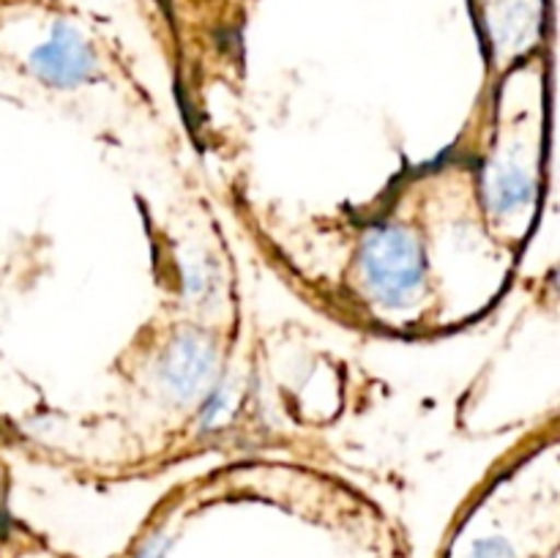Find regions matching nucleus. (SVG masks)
<instances>
[{
  "instance_id": "nucleus-1",
  "label": "nucleus",
  "mask_w": 560,
  "mask_h": 558,
  "mask_svg": "<svg viewBox=\"0 0 560 558\" xmlns=\"http://www.w3.org/2000/svg\"><path fill=\"white\" fill-rule=\"evenodd\" d=\"M361 271L372 299L386 310H408L424 293V255L413 235L397 224H377L366 233Z\"/></svg>"
},
{
  "instance_id": "nucleus-2",
  "label": "nucleus",
  "mask_w": 560,
  "mask_h": 558,
  "mask_svg": "<svg viewBox=\"0 0 560 558\" xmlns=\"http://www.w3.org/2000/svg\"><path fill=\"white\" fill-rule=\"evenodd\" d=\"M31 69L52 88H77L98 71L96 49L69 22H58L52 36L31 55Z\"/></svg>"
},
{
  "instance_id": "nucleus-3",
  "label": "nucleus",
  "mask_w": 560,
  "mask_h": 558,
  "mask_svg": "<svg viewBox=\"0 0 560 558\" xmlns=\"http://www.w3.org/2000/svg\"><path fill=\"white\" fill-rule=\"evenodd\" d=\"M219 356L211 339L200 332L184 328L167 345L162 359V381L175 399L206 397L217 377Z\"/></svg>"
},
{
  "instance_id": "nucleus-4",
  "label": "nucleus",
  "mask_w": 560,
  "mask_h": 558,
  "mask_svg": "<svg viewBox=\"0 0 560 558\" xmlns=\"http://www.w3.org/2000/svg\"><path fill=\"white\" fill-rule=\"evenodd\" d=\"M536 25H539V14L528 0H509L498 9L492 36H495L498 47L520 49L536 36Z\"/></svg>"
},
{
  "instance_id": "nucleus-5",
  "label": "nucleus",
  "mask_w": 560,
  "mask_h": 558,
  "mask_svg": "<svg viewBox=\"0 0 560 558\" xmlns=\"http://www.w3.org/2000/svg\"><path fill=\"white\" fill-rule=\"evenodd\" d=\"M534 200V181L520 167H501L492 175L490 184V206L492 211L512 213L525 208Z\"/></svg>"
},
{
  "instance_id": "nucleus-6",
  "label": "nucleus",
  "mask_w": 560,
  "mask_h": 558,
  "mask_svg": "<svg viewBox=\"0 0 560 558\" xmlns=\"http://www.w3.org/2000/svg\"><path fill=\"white\" fill-rule=\"evenodd\" d=\"M474 558H512V553L501 542H485V545L476 547Z\"/></svg>"
},
{
  "instance_id": "nucleus-7",
  "label": "nucleus",
  "mask_w": 560,
  "mask_h": 558,
  "mask_svg": "<svg viewBox=\"0 0 560 558\" xmlns=\"http://www.w3.org/2000/svg\"><path fill=\"white\" fill-rule=\"evenodd\" d=\"M162 550H164V542L162 539H153L151 545L142 547V553L137 558H162Z\"/></svg>"
}]
</instances>
